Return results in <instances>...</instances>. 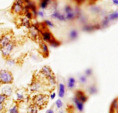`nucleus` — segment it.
Segmentation results:
<instances>
[{"mask_svg":"<svg viewBox=\"0 0 120 113\" xmlns=\"http://www.w3.org/2000/svg\"><path fill=\"white\" fill-rule=\"evenodd\" d=\"M48 102V97L45 94H37V95L33 96L32 98V104L38 107V109H42L46 106Z\"/></svg>","mask_w":120,"mask_h":113,"instance_id":"obj_1","label":"nucleus"},{"mask_svg":"<svg viewBox=\"0 0 120 113\" xmlns=\"http://www.w3.org/2000/svg\"><path fill=\"white\" fill-rule=\"evenodd\" d=\"M13 82V75L7 70H0V84H11Z\"/></svg>","mask_w":120,"mask_h":113,"instance_id":"obj_2","label":"nucleus"},{"mask_svg":"<svg viewBox=\"0 0 120 113\" xmlns=\"http://www.w3.org/2000/svg\"><path fill=\"white\" fill-rule=\"evenodd\" d=\"M14 47H15V43H14V41H12V42H10L9 44H7L6 46L0 48V50H1V53H2V55H3V57L8 58L9 56H10V54L12 53Z\"/></svg>","mask_w":120,"mask_h":113,"instance_id":"obj_3","label":"nucleus"},{"mask_svg":"<svg viewBox=\"0 0 120 113\" xmlns=\"http://www.w3.org/2000/svg\"><path fill=\"white\" fill-rule=\"evenodd\" d=\"M12 33L9 32V33H4L2 36H1V40H0V48L1 47H4L6 46L7 44H9L10 42H12Z\"/></svg>","mask_w":120,"mask_h":113,"instance_id":"obj_4","label":"nucleus"},{"mask_svg":"<svg viewBox=\"0 0 120 113\" xmlns=\"http://www.w3.org/2000/svg\"><path fill=\"white\" fill-rule=\"evenodd\" d=\"M39 35H40V39L41 41H43V42H49V41L53 38V35H52V33L49 31L48 29L46 30H43V31H41L39 33Z\"/></svg>","mask_w":120,"mask_h":113,"instance_id":"obj_5","label":"nucleus"},{"mask_svg":"<svg viewBox=\"0 0 120 113\" xmlns=\"http://www.w3.org/2000/svg\"><path fill=\"white\" fill-rule=\"evenodd\" d=\"M75 97L79 100V101H81L82 103H85L86 101L88 100V97H87V95L82 91V90H77L76 92H75Z\"/></svg>","mask_w":120,"mask_h":113,"instance_id":"obj_6","label":"nucleus"},{"mask_svg":"<svg viewBox=\"0 0 120 113\" xmlns=\"http://www.w3.org/2000/svg\"><path fill=\"white\" fill-rule=\"evenodd\" d=\"M40 74H41V76L48 78L49 76H51V75H53V71L51 70V68H50L49 66H44V67L41 68Z\"/></svg>","mask_w":120,"mask_h":113,"instance_id":"obj_7","label":"nucleus"},{"mask_svg":"<svg viewBox=\"0 0 120 113\" xmlns=\"http://www.w3.org/2000/svg\"><path fill=\"white\" fill-rule=\"evenodd\" d=\"M100 28H101L100 24H94V25H92V24H85L82 29H83L84 31L91 32V31H94V30H98Z\"/></svg>","mask_w":120,"mask_h":113,"instance_id":"obj_8","label":"nucleus"},{"mask_svg":"<svg viewBox=\"0 0 120 113\" xmlns=\"http://www.w3.org/2000/svg\"><path fill=\"white\" fill-rule=\"evenodd\" d=\"M39 44H40V51H41V53H42V55L44 56V57H47V56L49 55V49H48L47 44L45 42H43V41H40Z\"/></svg>","mask_w":120,"mask_h":113,"instance_id":"obj_9","label":"nucleus"},{"mask_svg":"<svg viewBox=\"0 0 120 113\" xmlns=\"http://www.w3.org/2000/svg\"><path fill=\"white\" fill-rule=\"evenodd\" d=\"M40 88H41V83L39 81H37V80L32 81V83L30 84V86H29V90L31 92L38 91V90H40Z\"/></svg>","mask_w":120,"mask_h":113,"instance_id":"obj_10","label":"nucleus"},{"mask_svg":"<svg viewBox=\"0 0 120 113\" xmlns=\"http://www.w3.org/2000/svg\"><path fill=\"white\" fill-rule=\"evenodd\" d=\"M29 37L31 38L32 40H40L41 41V39H40V35H39V33L36 31L35 29H33L32 27H30L29 28Z\"/></svg>","mask_w":120,"mask_h":113,"instance_id":"obj_11","label":"nucleus"},{"mask_svg":"<svg viewBox=\"0 0 120 113\" xmlns=\"http://www.w3.org/2000/svg\"><path fill=\"white\" fill-rule=\"evenodd\" d=\"M11 10H12V12L14 14H16V15H19L21 13H23V6H21L19 4H16V3H14L13 6H12V8H11Z\"/></svg>","mask_w":120,"mask_h":113,"instance_id":"obj_12","label":"nucleus"},{"mask_svg":"<svg viewBox=\"0 0 120 113\" xmlns=\"http://www.w3.org/2000/svg\"><path fill=\"white\" fill-rule=\"evenodd\" d=\"M73 102H74L75 107H76V109L79 112H82L84 110V103H82L81 101H79L76 97H73Z\"/></svg>","mask_w":120,"mask_h":113,"instance_id":"obj_13","label":"nucleus"},{"mask_svg":"<svg viewBox=\"0 0 120 113\" xmlns=\"http://www.w3.org/2000/svg\"><path fill=\"white\" fill-rule=\"evenodd\" d=\"M51 17L52 18H55V19H58L60 21H65V16L63 14H61L58 10H56V9L54 10V12L51 14Z\"/></svg>","mask_w":120,"mask_h":113,"instance_id":"obj_14","label":"nucleus"},{"mask_svg":"<svg viewBox=\"0 0 120 113\" xmlns=\"http://www.w3.org/2000/svg\"><path fill=\"white\" fill-rule=\"evenodd\" d=\"M58 95L60 98L64 97V95H65V85L63 83L58 84Z\"/></svg>","mask_w":120,"mask_h":113,"instance_id":"obj_15","label":"nucleus"},{"mask_svg":"<svg viewBox=\"0 0 120 113\" xmlns=\"http://www.w3.org/2000/svg\"><path fill=\"white\" fill-rule=\"evenodd\" d=\"M20 23H21L22 26H24V27H26V28H30V27H31V22H30L29 19H27V18H25V17L21 18Z\"/></svg>","mask_w":120,"mask_h":113,"instance_id":"obj_16","label":"nucleus"},{"mask_svg":"<svg viewBox=\"0 0 120 113\" xmlns=\"http://www.w3.org/2000/svg\"><path fill=\"white\" fill-rule=\"evenodd\" d=\"M76 85V80L73 77H69L68 78V82H67V86H68L69 89H73Z\"/></svg>","mask_w":120,"mask_h":113,"instance_id":"obj_17","label":"nucleus"},{"mask_svg":"<svg viewBox=\"0 0 120 113\" xmlns=\"http://www.w3.org/2000/svg\"><path fill=\"white\" fill-rule=\"evenodd\" d=\"M39 109L34 104H30L27 108V113H38Z\"/></svg>","mask_w":120,"mask_h":113,"instance_id":"obj_18","label":"nucleus"},{"mask_svg":"<svg viewBox=\"0 0 120 113\" xmlns=\"http://www.w3.org/2000/svg\"><path fill=\"white\" fill-rule=\"evenodd\" d=\"M47 81H48V84H50V85H52V86L56 85V83H57V82H56V77H55L54 74L48 77V78H47Z\"/></svg>","mask_w":120,"mask_h":113,"instance_id":"obj_19","label":"nucleus"},{"mask_svg":"<svg viewBox=\"0 0 120 113\" xmlns=\"http://www.w3.org/2000/svg\"><path fill=\"white\" fill-rule=\"evenodd\" d=\"M48 43H49L50 46H52V47H58V46H60V41L57 40V39H55L54 37H53V38H52Z\"/></svg>","mask_w":120,"mask_h":113,"instance_id":"obj_20","label":"nucleus"},{"mask_svg":"<svg viewBox=\"0 0 120 113\" xmlns=\"http://www.w3.org/2000/svg\"><path fill=\"white\" fill-rule=\"evenodd\" d=\"M108 19H109V21H113V20H116L118 18V12H116V11H114V12H112L110 14L107 15Z\"/></svg>","mask_w":120,"mask_h":113,"instance_id":"obj_21","label":"nucleus"},{"mask_svg":"<svg viewBox=\"0 0 120 113\" xmlns=\"http://www.w3.org/2000/svg\"><path fill=\"white\" fill-rule=\"evenodd\" d=\"M117 104H118V99H117V98H115L113 101H112V103H111L110 111L115 112V111H116V109H117Z\"/></svg>","mask_w":120,"mask_h":113,"instance_id":"obj_22","label":"nucleus"},{"mask_svg":"<svg viewBox=\"0 0 120 113\" xmlns=\"http://www.w3.org/2000/svg\"><path fill=\"white\" fill-rule=\"evenodd\" d=\"M77 37H78V32H77V30H71L70 33H69V38L71 40H75V39H77Z\"/></svg>","mask_w":120,"mask_h":113,"instance_id":"obj_23","label":"nucleus"},{"mask_svg":"<svg viewBox=\"0 0 120 113\" xmlns=\"http://www.w3.org/2000/svg\"><path fill=\"white\" fill-rule=\"evenodd\" d=\"M52 1V0H41V2H40V7H41V9H45V8H47V6L49 5V3Z\"/></svg>","mask_w":120,"mask_h":113,"instance_id":"obj_24","label":"nucleus"},{"mask_svg":"<svg viewBox=\"0 0 120 113\" xmlns=\"http://www.w3.org/2000/svg\"><path fill=\"white\" fill-rule=\"evenodd\" d=\"M24 99H25V96L23 95V93L20 92V91H17L16 92V100L18 102H22Z\"/></svg>","mask_w":120,"mask_h":113,"instance_id":"obj_25","label":"nucleus"},{"mask_svg":"<svg viewBox=\"0 0 120 113\" xmlns=\"http://www.w3.org/2000/svg\"><path fill=\"white\" fill-rule=\"evenodd\" d=\"M109 23H110V21H109V19H108V17H107V16H105V17H104V19L102 20V22H101V24H100L101 28L107 27V26L109 25Z\"/></svg>","mask_w":120,"mask_h":113,"instance_id":"obj_26","label":"nucleus"},{"mask_svg":"<svg viewBox=\"0 0 120 113\" xmlns=\"http://www.w3.org/2000/svg\"><path fill=\"white\" fill-rule=\"evenodd\" d=\"M9 113H19V108H18V105L17 104L13 105V106L10 108Z\"/></svg>","mask_w":120,"mask_h":113,"instance_id":"obj_27","label":"nucleus"},{"mask_svg":"<svg viewBox=\"0 0 120 113\" xmlns=\"http://www.w3.org/2000/svg\"><path fill=\"white\" fill-rule=\"evenodd\" d=\"M72 11H73V8L71 7V5H69V4L65 5V7H64V12H65V14H68L70 12H72Z\"/></svg>","mask_w":120,"mask_h":113,"instance_id":"obj_28","label":"nucleus"},{"mask_svg":"<svg viewBox=\"0 0 120 113\" xmlns=\"http://www.w3.org/2000/svg\"><path fill=\"white\" fill-rule=\"evenodd\" d=\"M7 98H8V96L6 95V94H0V103H4V102H6V100H7Z\"/></svg>","mask_w":120,"mask_h":113,"instance_id":"obj_29","label":"nucleus"},{"mask_svg":"<svg viewBox=\"0 0 120 113\" xmlns=\"http://www.w3.org/2000/svg\"><path fill=\"white\" fill-rule=\"evenodd\" d=\"M24 17H25V18H27V19H29V20H31V19H33V18H34V16H33V14H32L31 11L24 13Z\"/></svg>","mask_w":120,"mask_h":113,"instance_id":"obj_30","label":"nucleus"},{"mask_svg":"<svg viewBox=\"0 0 120 113\" xmlns=\"http://www.w3.org/2000/svg\"><path fill=\"white\" fill-rule=\"evenodd\" d=\"M91 11L94 13H100L101 12V8L98 6H92L91 7Z\"/></svg>","mask_w":120,"mask_h":113,"instance_id":"obj_31","label":"nucleus"},{"mask_svg":"<svg viewBox=\"0 0 120 113\" xmlns=\"http://www.w3.org/2000/svg\"><path fill=\"white\" fill-rule=\"evenodd\" d=\"M44 25L46 26V27H54V24L52 23V22L50 20H44Z\"/></svg>","mask_w":120,"mask_h":113,"instance_id":"obj_32","label":"nucleus"},{"mask_svg":"<svg viewBox=\"0 0 120 113\" xmlns=\"http://www.w3.org/2000/svg\"><path fill=\"white\" fill-rule=\"evenodd\" d=\"M4 94H6L7 96L11 95V94H12V89H11L10 87H6V88L4 89Z\"/></svg>","mask_w":120,"mask_h":113,"instance_id":"obj_33","label":"nucleus"},{"mask_svg":"<svg viewBox=\"0 0 120 113\" xmlns=\"http://www.w3.org/2000/svg\"><path fill=\"white\" fill-rule=\"evenodd\" d=\"M55 105H56V107L57 108H61L63 106V103H62V101L58 99V100H56V102H55Z\"/></svg>","mask_w":120,"mask_h":113,"instance_id":"obj_34","label":"nucleus"},{"mask_svg":"<svg viewBox=\"0 0 120 113\" xmlns=\"http://www.w3.org/2000/svg\"><path fill=\"white\" fill-rule=\"evenodd\" d=\"M86 76H84V75H81V76L79 77V81L81 82V83H86Z\"/></svg>","mask_w":120,"mask_h":113,"instance_id":"obj_35","label":"nucleus"},{"mask_svg":"<svg viewBox=\"0 0 120 113\" xmlns=\"http://www.w3.org/2000/svg\"><path fill=\"white\" fill-rule=\"evenodd\" d=\"M89 92L91 93V94H95V93L97 92V90H96V88L94 87V86H92V87L89 88Z\"/></svg>","mask_w":120,"mask_h":113,"instance_id":"obj_36","label":"nucleus"},{"mask_svg":"<svg viewBox=\"0 0 120 113\" xmlns=\"http://www.w3.org/2000/svg\"><path fill=\"white\" fill-rule=\"evenodd\" d=\"M92 69L91 68H88V69H86V71H85V74H86V76H89V75H91L92 74Z\"/></svg>","mask_w":120,"mask_h":113,"instance_id":"obj_37","label":"nucleus"},{"mask_svg":"<svg viewBox=\"0 0 120 113\" xmlns=\"http://www.w3.org/2000/svg\"><path fill=\"white\" fill-rule=\"evenodd\" d=\"M14 3H16V4H19L21 6H23L24 5V2H23V0H15V2Z\"/></svg>","mask_w":120,"mask_h":113,"instance_id":"obj_38","label":"nucleus"},{"mask_svg":"<svg viewBox=\"0 0 120 113\" xmlns=\"http://www.w3.org/2000/svg\"><path fill=\"white\" fill-rule=\"evenodd\" d=\"M4 110V103H0V112Z\"/></svg>","mask_w":120,"mask_h":113,"instance_id":"obj_39","label":"nucleus"},{"mask_svg":"<svg viewBox=\"0 0 120 113\" xmlns=\"http://www.w3.org/2000/svg\"><path fill=\"white\" fill-rule=\"evenodd\" d=\"M37 15H39L40 17H43V16H44V13H43V11H38V12H37Z\"/></svg>","mask_w":120,"mask_h":113,"instance_id":"obj_40","label":"nucleus"},{"mask_svg":"<svg viewBox=\"0 0 120 113\" xmlns=\"http://www.w3.org/2000/svg\"><path fill=\"white\" fill-rule=\"evenodd\" d=\"M55 96H56V94L53 92V93H52L51 95H50V97H49V98H50V99H54V98H55Z\"/></svg>","mask_w":120,"mask_h":113,"instance_id":"obj_41","label":"nucleus"},{"mask_svg":"<svg viewBox=\"0 0 120 113\" xmlns=\"http://www.w3.org/2000/svg\"><path fill=\"white\" fill-rule=\"evenodd\" d=\"M85 0H76V3L77 4H81V3H83Z\"/></svg>","mask_w":120,"mask_h":113,"instance_id":"obj_42","label":"nucleus"},{"mask_svg":"<svg viewBox=\"0 0 120 113\" xmlns=\"http://www.w3.org/2000/svg\"><path fill=\"white\" fill-rule=\"evenodd\" d=\"M46 113H54V110H53V109H49V110H47V112Z\"/></svg>","mask_w":120,"mask_h":113,"instance_id":"obj_43","label":"nucleus"},{"mask_svg":"<svg viewBox=\"0 0 120 113\" xmlns=\"http://www.w3.org/2000/svg\"><path fill=\"white\" fill-rule=\"evenodd\" d=\"M113 4L117 5V4H118V0H113Z\"/></svg>","mask_w":120,"mask_h":113,"instance_id":"obj_44","label":"nucleus"},{"mask_svg":"<svg viewBox=\"0 0 120 113\" xmlns=\"http://www.w3.org/2000/svg\"><path fill=\"white\" fill-rule=\"evenodd\" d=\"M91 1H92V2H95V1H97V0H91Z\"/></svg>","mask_w":120,"mask_h":113,"instance_id":"obj_45","label":"nucleus"},{"mask_svg":"<svg viewBox=\"0 0 120 113\" xmlns=\"http://www.w3.org/2000/svg\"><path fill=\"white\" fill-rule=\"evenodd\" d=\"M0 40H1V36H0Z\"/></svg>","mask_w":120,"mask_h":113,"instance_id":"obj_46","label":"nucleus"}]
</instances>
